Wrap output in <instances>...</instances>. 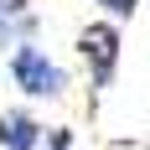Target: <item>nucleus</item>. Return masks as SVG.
<instances>
[{
  "label": "nucleus",
  "mask_w": 150,
  "mask_h": 150,
  "mask_svg": "<svg viewBox=\"0 0 150 150\" xmlns=\"http://www.w3.org/2000/svg\"><path fill=\"white\" fill-rule=\"evenodd\" d=\"M5 67H11V83L26 93V98H62V93H67V67H62L42 42H21L11 57H5Z\"/></svg>",
  "instance_id": "f257e3e1"
},
{
  "label": "nucleus",
  "mask_w": 150,
  "mask_h": 150,
  "mask_svg": "<svg viewBox=\"0 0 150 150\" xmlns=\"http://www.w3.org/2000/svg\"><path fill=\"white\" fill-rule=\"evenodd\" d=\"M119 57H124L119 21H88V26L78 31V62H83L93 93H109L114 73H119Z\"/></svg>",
  "instance_id": "f03ea898"
},
{
  "label": "nucleus",
  "mask_w": 150,
  "mask_h": 150,
  "mask_svg": "<svg viewBox=\"0 0 150 150\" xmlns=\"http://www.w3.org/2000/svg\"><path fill=\"white\" fill-rule=\"evenodd\" d=\"M0 150H47V124L26 109H0Z\"/></svg>",
  "instance_id": "7ed1b4c3"
},
{
  "label": "nucleus",
  "mask_w": 150,
  "mask_h": 150,
  "mask_svg": "<svg viewBox=\"0 0 150 150\" xmlns=\"http://www.w3.org/2000/svg\"><path fill=\"white\" fill-rule=\"evenodd\" d=\"M42 26V16L31 0H0V52H16L21 42H31Z\"/></svg>",
  "instance_id": "20e7f679"
},
{
  "label": "nucleus",
  "mask_w": 150,
  "mask_h": 150,
  "mask_svg": "<svg viewBox=\"0 0 150 150\" xmlns=\"http://www.w3.org/2000/svg\"><path fill=\"white\" fill-rule=\"evenodd\" d=\"M93 5H104L109 21H129V16L140 11V0H93Z\"/></svg>",
  "instance_id": "39448f33"
},
{
  "label": "nucleus",
  "mask_w": 150,
  "mask_h": 150,
  "mask_svg": "<svg viewBox=\"0 0 150 150\" xmlns=\"http://www.w3.org/2000/svg\"><path fill=\"white\" fill-rule=\"evenodd\" d=\"M47 150H78L73 129H67V124H52V129H47Z\"/></svg>",
  "instance_id": "423d86ee"
}]
</instances>
